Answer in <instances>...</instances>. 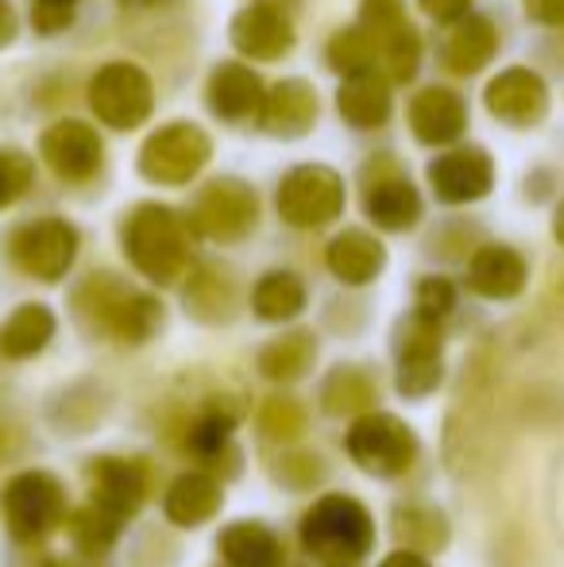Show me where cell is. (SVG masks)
Wrapping results in <instances>:
<instances>
[{"mask_svg":"<svg viewBox=\"0 0 564 567\" xmlns=\"http://www.w3.org/2000/svg\"><path fill=\"white\" fill-rule=\"evenodd\" d=\"M301 545L314 560L332 567L360 564L376 545V522L363 509V502L348 494H325L301 517Z\"/></svg>","mask_w":564,"mask_h":567,"instance_id":"cell-1","label":"cell"},{"mask_svg":"<svg viewBox=\"0 0 564 567\" xmlns=\"http://www.w3.org/2000/svg\"><path fill=\"white\" fill-rule=\"evenodd\" d=\"M124 251L143 278L166 286L189 267V228L166 205H140L124 220Z\"/></svg>","mask_w":564,"mask_h":567,"instance_id":"cell-2","label":"cell"},{"mask_svg":"<svg viewBox=\"0 0 564 567\" xmlns=\"http://www.w3.org/2000/svg\"><path fill=\"white\" fill-rule=\"evenodd\" d=\"M0 514L16 540L35 545V540L51 537L59 525H66V491L51 471H23L4 486Z\"/></svg>","mask_w":564,"mask_h":567,"instance_id":"cell-3","label":"cell"},{"mask_svg":"<svg viewBox=\"0 0 564 567\" xmlns=\"http://www.w3.org/2000/svg\"><path fill=\"white\" fill-rule=\"evenodd\" d=\"M348 455L360 471L376 478H399L414 467L418 460V436L407 421L394 413H363L348 429Z\"/></svg>","mask_w":564,"mask_h":567,"instance_id":"cell-4","label":"cell"},{"mask_svg":"<svg viewBox=\"0 0 564 567\" xmlns=\"http://www.w3.org/2000/svg\"><path fill=\"white\" fill-rule=\"evenodd\" d=\"M209 135L197 124H166L140 147V174L158 186H186L209 163Z\"/></svg>","mask_w":564,"mask_h":567,"instance_id":"cell-5","label":"cell"},{"mask_svg":"<svg viewBox=\"0 0 564 567\" xmlns=\"http://www.w3.org/2000/svg\"><path fill=\"white\" fill-rule=\"evenodd\" d=\"M345 213V182L329 166H294L279 186V217L290 228H321Z\"/></svg>","mask_w":564,"mask_h":567,"instance_id":"cell-6","label":"cell"},{"mask_svg":"<svg viewBox=\"0 0 564 567\" xmlns=\"http://www.w3.org/2000/svg\"><path fill=\"white\" fill-rule=\"evenodd\" d=\"M90 105L101 124L116 127V132H129V127H140L151 116L155 93H151V82L140 66L109 62L90 82Z\"/></svg>","mask_w":564,"mask_h":567,"instance_id":"cell-7","label":"cell"},{"mask_svg":"<svg viewBox=\"0 0 564 567\" xmlns=\"http://www.w3.org/2000/svg\"><path fill=\"white\" fill-rule=\"evenodd\" d=\"M441 321L410 313L394 337V382L402 398H425L441 382Z\"/></svg>","mask_w":564,"mask_h":567,"instance_id":"cell-8","label":"cell"},{"mask_svg":"<svg viewBox=\"0 0 564 567\" xmlns=\"http://www.w3.org/2000/svg\"><path fill=\"white\" fill-rule=\"evenodd\" d=\"M256 189L240 178H221L202 189L189 225H194V231H202L205 239H213V244H236V239H244L256 228Z\"/></svg>","mask_w":564,"mask_h":567,"instance_id":"cell-9","label":"cell"},{"mask_svg":"<svg viewBox=\"0 0 564 567\" xmlns=\"http://www.w3.org/2000/svg\"><path fill=\"white\" fill-rule=\"evenodd\" d=\"M12 262L23 275L39 278V282H59L70 267H74L78 255V231L74 225L59 217L31 220V225L12 231V244H8Z\"/></svg>","mask_w":564,"mask_h":567,"instance_id":"cell-10","label":"cell"},{"mask_svg":"<svg viewBox=\"0 0 564 567\" xmlns=\"http://www.w3.org/2000/svg\"><path fill=\"white\" fill-rule=\"evenodd\" d=\"M429 186L444 205H468L480 202L495 186V163L483 147H460L441 155L429 166Z\"/></svg>","mask_w":564,"mask_h":567,"instance_id":"cell-11","label":"cell"},{"mask_svg":"<svg viewBox=\"0 0 564 567\" xmlns=\"http://www.w3.org/2000/svg\"><path fill=\"white\" fill-rule=\"evenodd\" d=\"M39 151H43V163L51 166L59 178L66 182H85L98 174L101 166V140L90 124L82 120H59L43 132L39 140Z\"/></svg>","mask_w":564,"mask_h":567,"instance_id":"cell-12","label":"cell"},{"mask_svg":"<svg viewBox=\"0 0 564 567\" xmlns=\"http://www.w3.org/2000/svg\"><path fill=\"white\" fill-rule=\"evenodd\" d=\"M488 109L491 116L511 127H534L537 120L550 113V90H545V82L534 70H503L488 85Z\"/></svg>","mask_w":564,"mask_h":567,"instance_id":"cell-13","label":"cell"},{"mask_svg":"<svg viewBox=\"0 0 564 567\" xmlns=\"http://www.w3.org/2000/svg\"><path fill=\"white\" fill-rule=\"evenodd\" d=\"M317 120V93L301 78H286L259 101V124L267 135L279 140H301Z\"/></svg>","mask_w":564,"mask_h":567,"instance_id":"cell-14","label":"cell"},{"mask_svg":"<svg viewBox=\"0 0 564 567\" xmlns=\"http://www.w3.org/2000/svg\"><path fill=\"white\" fill-rule=\"evenodd\" d=\"M147 494V478L143 467L132 460H98L90 467V502L105 506L109 514H116L121 522H132L143 506Z\"/></svg>","mask_w":564,"mask_h":567,"instance_id":"cell-15","label":"cell"},{"mask_svg":"<svg viewBox=\"0 0 564 567\" xmlns=\"http://www.w3.org/2000/svg\"><path fill=\"white\" fill-rule=\"evenodd\" d=\"M233 47L248 59L271 62L283 59L294 47V28L290 20L271 4H252L244 12H236L233 20Z\"/></svg>","mask_w":564,"mask_h":567,"instance_id":"cell-16","label":"cell"},{"mask_svg":"<svg viewBox=\"0 0 564 567\" xmlns=\"http://www.w3.org/2000/svg\"><path fill=\"white\" fill-rule=\"evenodd\" d=\"M522 286H526V259L514 247L488 244L468 262V290L480 293V298L488 301L519 298Z\"/></svg>","mask_w":564,"mask_h":567,"instance_id":"cell-17","label":"cell"},{"mask_svg":"<svg viewBox=\"0 0 564 567\" xmlns=\"http://www.w3.org/2000/svg\"><path fill=\"white\" fill-rule=\"evenodd\" d=\"M225 502V491H221V478L209 475V471H189V475H178L171 483L163 498V514L171 525L178 529H197L205 525Z\"/></svg>","mask_w":564,"mask_h":567,"instance_id":"cell-18","label":"cell"},{"mask_svg":"<svg viewBox=\"0 0 564 567\" xmlns=\"http://www.w3.org/2000/svg\"><path fill=\"white\" fill-rule=\"evenodd\" d=\"M464 124H468L464 101L452 90H441V85L422 90L414 97V105H410V127H414V135L429 143V147H444V143L460 140Z\"/></svg>","mask_w":564,"mask_h":567,"instance_id":"cell-19","label":"cell"},{"mask_svg":"<svg viewBox=\"0 0 564 567\" xmlns=\"http://www.w3.org/2000/svg\"><path fill=\"white\" fill-rule=\"evenodd\" d=\"M325 262H329V270L345 286H368L371 278H379V270L387 267V251H383V244L371 236V231L348 228L329 244Z\"/></svg>","mask_w":564,"mask_h":567,"instance_id":"cell-20","label":"cell"},{"mask_svg":"<svg viewBox=\"0 0 564 567\" xmlns=\"http://www.w3.org/2000/svg\"><path fill=\"white\" fill-rule=\"evenodd\" d=\"M495 47H499V31L491 20L483 16H460L452 23L449 39H444V66L452 74H480L491 59H495Z\"/></svg>","mask_w":564,"mask_h":567,"instance_id":"cell-21","label":"cell"},{"mask_svg":"<svg viewBox=\"0 0 564 567\" xmlns=\"http://www.w3.org/2000/svg\"><path fill=\"white\" fill-rule=\"evenodd\" d=\"M337 109L352 127H379L391 116V85L379 70L348 74L337 93Z\"/></svg>","mask_w":564,"mask_h":567,"instance_id":"cell-22","label":"cell"},{"mask_svg":"<svg viewBox=\"0 0 564 567\" xmlns=\"http://www.w3.org/2000/svg\"><path fill=\"white\" fill-rule=\"evenodd\" d=\"M158 329H163V306L151 293H132L129 286L116 293L105 321H101V337H113L121 343H147Z\"/></svg>","mask_w":564,"mask_h":567,"instance_id":"cell-23","label":"cell"},{"mask_svg":"<svg viewBox=\"0 0 564 567\" xmlns=\"http://www.w3.org/2000/svg\"><path fill=\"white\" fill-rule=\"evenodd\" d=\"M264 101V85L240 62H221L209 78V109L221 120H244L252 116Z\"/></svg>","mask_w":564,"mask_h":567,"instance_id":"cell-24","label":"cell"},{"mask_svg":"<svg viewBox=\"0 0 564 567\" xmlns=\"http://www.w3.org/2000/svg\"><path fill=\"white\" fill-rule=\"evenodd\" d=\"M221 556L228 567H279L283 545L267 525L259 522H233L221 529Z\"/></svg>","mask_w":564,"mask_h":567,"instance_id":"cell-25","label":"cell"},{"mask_svg":"<svg viewBox=\"0 0 564 567\" xmlns=\"http://www.w3.org/2000/svg\"><path fill=\"white\" fill-rule=\"evenodd\" d=\"M379 402L376 374L363 367H337L321 386V405L329 417H363Z\"/></svg>","mask_w":564,"mask_h":567,"instance_id":"cell-26","label":"cell"},{"mask_svg":"<svg viewBox=\"0 0 564 567\" xmlns=\"http://www.w3.org/2000/svg\"><path fill=\"white\" fill-rule=\"evenodd\" d=\"M363 209H368V217L376 220L379 228L402 231V228L418 225V217H422V197H418V189L410 186L407 178H379L376 186L368 189V197H363Z\"/></svg>","mask_w":564,"mask_h":567,"instance_id":"cell-27","label":"cell"},{"mask_svg":"<svg viewBox=\"0 0 564 567\" xmlns=\"http://www.w3.org/2000/svg\"><path fill=\"white\" fill-rule=\"evenodd\" d=\"M54 313L47 306H20L4 324H0V355L31 359L51 343Z\"/></svg>","mask_w":564,"mask_h":567,"instance_id":"cell-28","label":"cell"},{"mask_svg":"<svg viewBox=\"0 0 564 567\" xmlns=\"http://www.w3.org/2000/svg\"><path fill=\"white\" fill-rule=\"evenodd\" d=\"M186 309L205 324L228 321V317H233V309H236L233 275H228V270H221V267H202L194 278H189Z\"/></svg>","mask_w":564,"mask_h":567,"instance_id":"cell-29","label":"cell"},{"mask_svg":"<svg viewBox=\"0 0 564 567\" xmlns=\"http://www.w3.org/2000/svg\"><path fill=\"white\" fill-rule=\"evenodd\" d=\"M252 309H256L259 321H271V324L294 321L306 309V286L290 270H271L252 290Z\"/></svg>","mask_w":564,"mask_h":567,"instance_id":"cell-30","label":"cell"},{"mask_svg":"<svg viewBox=\"0 0 564 567\" xmlns=\"http://www.w3.org/2000/svg\"><path fill=\"white\" fill-rule=\"evenodd\" d=\"M314 355H317L314 332H301V329L283 332V337H275L264 351H259V374L271 382H294L309 371Z\"/></svg>","mask_w":564,"mask_h":567,"instance_id":"cell-31","label":"cell"},{"mask_svg":"<svg viewBox=\"0 0 564 567\" xmlns=\"http://www.w3.org/2000/svg\"><path fill=\"white\" fill-rule=\"evenodd\" d=\"M124 525L129 522H121L116 514H109V509L98 506V502H85L82 509H74V514L66 517L70 540H74V548L85 556V560L105 556L109 548L116 545V537H121Z\"/></svg>","mask_w":564,"mask_h":567,"instance_id":"cell-32","label":"cell"},{"mask_svg":"<svg viewBox=\"0 0 564 567\" xmlns=\"http://www.w3.org/2000/svg\"><path fill=\"white\" fill-rule=\"evenodd\" d=\"M394 537L410 553H441L449 545V522L433 506H402L394 514Z\"/></svg>","mask_w":564,"mask_h":567,"instance_id":"cell-33","label":"cell"},{"mask_svg":"<svg viewBox=\"0 0 564 567\" xmlns=\"http://www.w3.org/2000/svg\"><path fill=\"white\" fill-rule=\"evenodd\" d=\"M233 429L236 417L225 410H209L189 425V452L197 460H221V455H233Z\"/></svg>","mask_w":564,"mask_h":567,"instance_id":"cell-34","label":"cell"},{"mask_svg":"<svg viewBox=\"0 0 564 567\" xmlns=\"http://www.w3.org/2000/svg\"><path fill=\"white\" fill-rule=\"evenodd\" d=\"M376 59L387 66V78L391 82H410L418 74V59H422V43H418V31L410 23H402L399 31L383 39L376 47Z\"/></svg>","mask_w":564,"mask_h":567,"instance_id":"cell-35","label":"cell"},{"mask_svg":"<svg viewBox=\"0 0 564 567\" xmlns=\"http://www.w3.org/2000/svg\"><path fill=\"white\" fill-rule=\"evenodd\" d=\"M329 66L337 74H360V70H376V43H371L368 31L356 23V28H345L332 35L329 43Z\"/></svg>","mask_w":564,"mask_h":567,"instance_id":"cell-36","label":"cell"},{"mask_svg":"<svg viewBox=\"0 0 564 567\" xmlns=\"http://www.w3.org/2000/svg\"><path fill=\"white\" fill-rule=\"evenodd\" d=\"M259 429H264L271 441L286 444L306 429V413H301V405L294 402V398H271V402L264 405V413H259Z\"/></svg>","mask_w":564,"mask_h":567,"instance_id":"cell-37","label":"cell"},{"mask_svg":"<svg viewBox=\"0 0 564 567\" xmlns=\"http://www.w3.org/2000/svg\"><path fill=\"white\" fill-rule=\"evenodd\" d=\"M407 20V8H402V0H363L360 8V28L371 35V43H383L391 31H399Z\"/></svg>","mask_w":564,"mask_h":567,"instance_id":"cell-38","label":"cell"},{"mask_svg":"<svg viewBox=\"0 0 564 567\" xmlns=\"http://www.w3.org/2000/svg\"><path fill=\"white\" fill-rule=\"evenodd\" d=\"M452 306H457V290H452L449 278H437L429 275L418 282L414 290V313L429 317V321H444V317L452 313Z\"/></svg>","mask_w":564,"mask_h":567,"instance_id":"cell-39","label":"cell"},{"mask_svg":"<svg viewBox=\"0 0 564 567\" xmlns=\"http://www.w3.org/2000/svg\"><path fill=\"white\" fill-rule=\"evenodd\" d=\"M31 158L20 151H0V209L12 205L16 197H23V189L31 186Z\"/></svg>","mask_w":564,"mask_h":567,"instance_id":"cell-40","label":"cell"},{"mask_svg":"<svg viewBox=\"0 0 564 567\" xmlns=\"http://www.w3.org/2000/svg\"><path fill=\"white\" fill-rule=\"evenodd\" d=\"M418 4L425 8L433 20H441V23H457L460 16H468V4L472 0H418Z\"/></svg>","mask_w":564,"mask_h":567,"instance_id":"cell-41","label":"cell"},{"mask_svg":"<svg viewBox=\"0 0 564 567\" xmlns=\"http://www.w3.org/2000/svg\"><path fill=\"white\" fill-rule=\"evenodd\" d=\"M526 16L537 23H550V28H561L564 23V0H526Z\"/></svg>","mask_w":564,"mask_h":567,"instance_id":"cell-42","label":"cell"},{"mask_svg":"<svg viewBox=\"0 0 564 567\" xmlns=\"http://www.w3.org/2000/svg\"><path fill=\"white\" fill-rule=\"evenodd\" d=\"M379 567H433V564H429L422 553H410V548H399V553H391Z\"/></svg>","mask_w":564,"mask_h":567,"instance_id":"cell-43","label":"cell"},{"mask_svg":"<svg viewBox=\"0 0 564 567\" xmlns=\"http://www.w3.org/2000/svg\"><path fill=\"white\" fill-rule=\"evenodd\" d=\"M12 35H16V16H12V8L0 0V47L12 43Z\"/></svg>","mask_w":564,"mask_h":567,"instance_id":"cell-44","label":"cell"},{"mask_svg":"<svg viewBox=\"0 0 564 567\" xmlns=\"http://www.w3.org/2000/svg\"><path fill=\"white\" fill-rule=\"evenodd\" d=\"M553 236H557V244H564V202H561L557 217H553Z\"/></svg>","mask_w":564,"mask_h":567,"instance_id":"cell-45","label":"cell"},{"mask_svg":"<svg viewBox=\"0 0 564 567\" xmlns=\"http://www.w3.org/2000/svg\"><path fill=\"white\" fill-rule=\"evenodd\" d=\"M39 8H74L78 0H35Z\"/></svg>","mask_w":564,"mask_h":567,"instance_id":"cell-46","label":"cell"},{"mask_svg":"<svg viewBox=\"0 0 564 567\" xmlns=\"http://www.w3.org/2000/svg\"><path fill=\"white\" fill-rule=\"evenodd\" d=\"M264 4H283V0H264Z\"/></svg>","mask_w":564,"mask_h":567,"instance_id":"cell-47","label":"cell"},{"mask_svg":"<svg viewBox=\"0 0 564 567\" xmlns=\"http://www.w3.org/2000/svg\"><path fill=\"white\" fill-rule=\"evenodd\" d=\"M345 567H352V564H345Z\"/></svg>","mask_w":564,"mask_h":567,"instance_id":"cell-48","label":"cell"}]
</instances>
